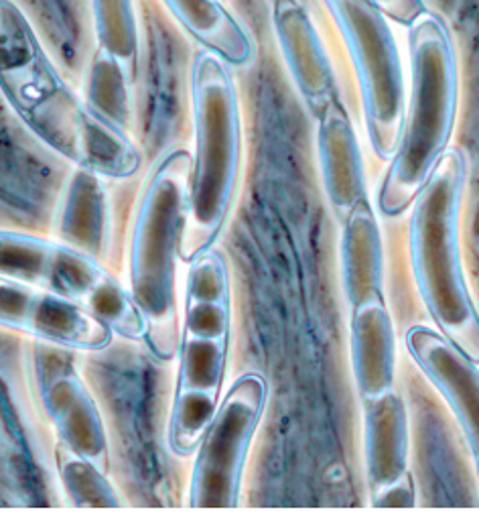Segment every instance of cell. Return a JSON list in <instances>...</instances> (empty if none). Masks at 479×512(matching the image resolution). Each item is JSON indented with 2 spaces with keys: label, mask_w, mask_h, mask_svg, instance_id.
I'll return each instance as SVG.
<instances>
[{
  "label": "cell",
  "mask_w": 479,
  "mask_h": 512,
  "mask_svg": "<svg viewBox=\"0 0 479 512\" xmlns=\"http://www.w3.org/2000/svg\"><path fill=\"white\" fill-rule=\"evenodd\" d=\"M465 159L447 151L415 200L408 228L410 263L419 293L441 334L479 364V313L461 265L459 216Z\"/></svg>",
  "instance_id": "cell-5"
},
{
  "label": "cell",
  "mask_w": 479,
  "mask_h": 512,
  "mask_svg": "<svg viewBox=\"0 0 479 512\" xmlns=\"http://www.w3.org/2000/svg\"><path fill=\"white\" fill-rule=\"evenodd\" d=\"M366 437V476L376 508L415 506V484L408 474V421L402 397L392 389L362 401Z\"/></svg>",
  "instance_id": "cell-11"
},
{
  "label": "cell",
  "mask_w": 479,
  "mask_h": 512,
  "mask_svg": "<svg viewBox=\"0 0 479 512\" xmlns=\"http://www.w3.org/2000/svg\"><path fill=\"white\" fill-rule=\"evenodd\" d=\"M352 364L362 401L394 389L396 342L384 299L352 309Z\"/></svg>",
  "instance_id": "cell-16"
},
{
  "label": "cell",
  "mask_w": 479,
  "mask_h": 512,
  "mask_svg": "<svg viewBox=\"0 0 479 512\" xmlns=\"http://www.w3.org/2000/svg\"><path fill=\"white\" fill-rule=\"evenodd\" d=\"M55 242L106 261L112 248L114 216L106 179L78 169L65 179L53 216Z\"/></svg>",
  "instance_id": "cell-13"
},
{
  "label": "cell",
  "mask_w": 479,
  "mask_h": 512,
  "mask_svg": "<svg viewBox=\"0 0 479 512\" xmlns=\"http://www.w3.org/2000/svg\"><path fill=\"white\" fill-rule=\"evenodd\" d=\"M43 289L78 303L130 342L147 340V319L130 289L84 252L55 242Z\"/></svg>",
  "instance_id": "cell-10"
},
{
  "label": "cell",
  "mask_w": 479,
  "mask_h": 512,
  "mask_svg": "<svg viewBox=\"0 0 479 512\" xmlns=\"http://www.w3.org/2000/svg\"><path fill=\"white\" fill-rule=\"evenodd\" d=\"M228 342L183 334L177 350L179 368L175 389L220 397L228 364Z\"/></svg>",
  "instance_id": "cell-20"
},
{
  "label": "cell",
  "mask_w": 479,
  "mask_h": 512,
  "mask_svg": "<svg viewBox=\"0 0 479 512\" xmlns=\"http://www.w3.org/2000/svg\"><path fill=\"white\" fill-rule=\"evenodd\" d=\"M266 397V380L258 372H246L232 384L195 452L187 500L191 508L238 506L246 460Z\"/></svg>",
  "instance_id": "cell-7"
},
{
  "label": "cell",
  "mask_w": 479,
  "mask_h": 512,
  "mask_svg": "<svg viewBox=\"0 0 479 512\" xmlns=\"http://www.w3.org/2000/svg\"><path fill=\"white\" fill-rule=\"evenodd\" d=\"M272 25L287 68L307 104L321 114L335 100V76L321 35L299 3L272 5Z\"/></svg>",
  "instance_id": "cell-14"
},
{
  "label": "cell",
  "mask_w": 479,
  "mask_h": 512,
  "mask_svg": "<svg viewBox=\"0 0 479 512\" xmlns=\"http://www.w3.org/2000/svg\"><path fill=\"white\" fill-rule=\"evenodd\" d=\"M0 328L17 330L63 350L98 352L114 332L78 303L49 289L0 275Z\"/></svg>",
  "instance_id": "cell-9"
},
{
  "label": "cell",
  "mask_w": 479,
  "mask_h": 512,
  "mask_svg": "<svg viewBox=\"0 0 479 512\" xmlns=\"http://www.w3.org/2000/svg\"><path fill=\"white\" fill-rule=\"evenodd\" d=\"M82 98L108 124L128 131L134 114L132 72L102 49H96L88 61Z\"/></svg>",
  "instance_id": "cell-19"
},
{
  "label": "cell",
  "mask_w": 479,
  "mask_h": 512,
  "mask_svg": "<svg viewBox=\"0 0 479 512\" xmlns=\"http://www.w3.org/2000/svg\"><path fill=\"white\" fill-rule=\"evenodd\" d=\"M98 49L106 51L130 72L139 53V23L132 3L124 0H98L92 3Z\"/></svg>",
  "instance_id": "cell-22"
},
{
  "label": "cell",
  "mask_w": 479,
  "mask_h": 512,
  "mask_svg": "<svg viewBox=\"0 0 479 512\" xmlns=\"http://www.w3.org/2000/svg\"><path fill=\"white\" fill-rule=\"evenodd\" d=\"M57 474L63 490L76 508H118L122 500L110 484L106 470L94 462L67 450L63 443H57L55 450Z\"/></svg>",
  "instance_id": "cell-21"
},
{
  "label": "cell",
  "mask_w": 479,
  "mask_h": 512,
  "mask_svg": "<svg viewBox=\"0 0 479 512\" xmlns=\"http://www.w3.org/2000/svg\"><path fill=\"white\" fill-rule=\"evenodd\" d=\"M406 350L453 409L479 476V364L425 326L406 332Z\"/></svg>",
  "instance_id": "cell-12"
},
{
  "label": "cell",
  "mask_w": 479,
  "mask_h": 512,
  "mask_svg": "<svg viewBox=\"0 0 479 512\" xmlns=\"http://www.w3.org/2000/svg\"><path fill=\"white\" fill-rule=\"evenodd\" d=\"M0 92L41 143L78 169L104 179L139 171L141 151L67 86L25 13L7 0H0Z\"/></svg>",
  "instance_id": "cell-1"
},
{
  "label": "cell",
  "mask_w": 479,
  "mask_h": 512,
  "mask_svg": "<svg viewBox=\"0 0 479 512\" xmlns=\"http://www.w3.org/2000/svg\"><path fill=\"white\" fill-rule=\"evenodd\" d=\"M53 246L55 242L33 234L0 230V275L43 287Z\"/></svg>",
  "instance_id": "cell-23"
},
{
  "label": "cell",
  "mask_w": 479,
  "mask_h": 512,
  "mask_svg": "<svg viewBox=\"0 0 479 512\" xmlns=\"http://www.w3.org/2000/svg\"><path fill=\"white\" fill-rule=\"evenodd\" d=\"M191 153L167 151L151 169L130 234L128 289L147 319V344L159 360L179 350L177 261L191 196Z\"/></svg>",
  "instance_id": "cell-2"
},
{
  "label": "cell",
  "mask_w": 479,
  "mask_h": 512,
  "mask_svg": "<svg viewBox=\"0 0 479 512\" xmlns=\"http://www.w3.org/2000/svg\"><path fill=\"white\" fill-rule=\"evenodd\" d=\"M41 405L67 450L106 470L108 437L100 409L67 350L43 344L35 352Z\"/></svg>",
  "instance_id": "cell-8"
},
{
  "label": "cell",
  "mask_w": 479,
  "mask_h": 512,
  "mask_svg": "<svg viewBox=\"0 0 479 512\" xmlns=\"http://www.w3.org/2000/svg\"><path fill=\"white\" fill-rule=\"evenodd\" d=\"M165 9L175 21L226 66H248L254 59V43L242 23L220 3L210 0H169Z\"/></svg>",
  "instance_id": "cell-18"
},
{
  "label": "cell",
  "mask_w": 479,
  "mask_h": 512,
  "mask_svg": "<svg viewBox=\"0 0 479 512\" xmlns=\"http://www.w3.org/2000/svg\"><path fill=\"white\" fill-rule=\"evenodd\" d=\"M317 149L327 200L335 216L346 222L366 200V177L352 120L335 100L319 114Z\"/></svg>",
  "instance_id": "cell-15"
},
{
  "label": "cell",
  "mask_w": 479,
  "mask_h": 512,
  "mask_svg": "<svg viewBox=\"0 0 479 512\" xmlns=\"http://www.w3.org/2000/svg\"><path fill=\"white\" fill-rule=\"evenodd\" d=\"M341 283L352 309L384 299V248L378 220L368 200L360 202L344 222Z\"/></svg>",
  "instance_id": "cell-17"
},
{
  "label": "cell",
  "mask_w": 479,
  "mask_h": 512,
  "mask_svg": "<svg viewBox=\"0 0 479 512\" xmlns=\"http://www.w3.org/2000/svg\"><path fill=\"white\" fill-rule=\"evenodd\" d=\"M232 303H185L183 334L205 340H230Z\"/></svg>",
  "instance_id": "cell-25"
},
{
  "label": "cell",
  "mask_w": 479,
  "mask_h": 512,
  "mask_svg": "<svg viewBox=\"0 0 479 512\" xmlns=\"http://www.w3.org/2000/svg\"><path fill=\"white\" fill-rule=\"evenodd\" d=\"M195 151L191 196L181 240L189 263L218 240L236 200L242 165V116L234 78L224 61L197 53L191 66Z\"/></svg>",
  "instance_id": "cell-4"
},
{
  "label": "cell",
  "mask_w": 479,
  "mask_h": 512,
  "mask_svg": "<svg viewBox=\"0 0 479 512\" xmlns=\"http://www.w3.org/2000/svg\"><path fill=\"white\" fill-rule=\"evenodd\" d=\"M410 96L400 143L378 194L384 216H400L415 204L447 153L457 114V57L437 15H423L410 29Z\"/></svg>",
  "instance_id": "cell-3"
},
{
  "label": "cell",
  "mask_w": 479,
  "mask_h": 512,
  "mask_svg": "<svg viewBox=\"0 0 479 512\" xmlns=\"http://www.w3.org/2000/svg\"><path fill=\"white\" fill-rule=\"evenodd\" d=\"M185 303H232L228 267L224 256L214 248L189 261Z\"/></svg>",
  "instance_id": "cell-24"
},
{
  "label": "cell",
  "mask_w": 479,
  "mask_h": 512,
  "mask_svg": "<svg viewBox=\"0 0 479 512\" xmlns=\"http://www.w3.org/2000/svg\"><path fill=\"white\" fill-rule=\"evenodd\" d=\"M384 17H390L396 23L402 25H417L421 17L425 15V7L421 3H413V0H398V3H382L378 5Z\"/></svg>",
  "instance_id": "cell-26"
},
{
  "label": "cell",
  "mask_w": 479,
  "mask_h": 512,
  "mask_svg": "<svg viewBox=\"0 0 479 512\" xmlns=\"http://www.w3.org/2000/svg\"><path fill=\"white\" fill-rule=\"evenodd\" d=\"M344 37L362 92L368 137L380 159H392L404 124L406 84L392 29L376 3H327Z\"/></svg>",
  "instance_id": "cell-6"
}]
</instances>
